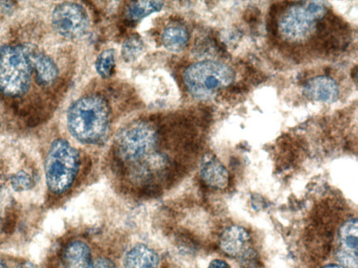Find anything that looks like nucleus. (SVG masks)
Returning a JSON list of instances; mask_svg holds the SVG:
<instances>
[{
  "mask_svg": "<svg viewBox=\"0 0 358 268\" xmlns=\"http://www.w3.org/2000/svg\"><path fill=\"white\" fill-rule=\"evenodd\" d=\"M109 111L106 103L96 96L75 100L68 108L66 125L71 135L85 144H97L109 131Z\"/></svg>",
  "mask_w": 358,
  "mask_h": 268,
  "instance_id": "1",
  "label": "nucleus"
},
{
  "mask_svg": "<svg viewBox=\"0 0 358 268\" xmlns=\"http://www.w3.org/2000/svg\"><path fill=\"white\" fill-rule=\"evenodd\" d=\"M33 68L27 45L0 47V91L8 97H20L31 87Z\"/></svg>",
  "mask_w": 358,
  "mask_h": 268,
  "instance_id": "2",
  "label": "nucleus"
},
{
  "mask_svg": "<svg viewBox=\"0 0 358 268\" xmlns=\"http://www.w3.org/2000/svg\"><path fill=\"white\" fill-rule=\"evenodd\" d=\"M78 151L65 139L58 138L50 144L45 160L47 186L55 194L66 192L73 184L80 168Z\"/></svg>",
  "mask_w": 358,
  "mask_h": 268,
  "instance_id": "3",
  "label": "nucleus"
},
{
  "mask_svg": "<svg viewBox=\"0 0 358 268\" xmlns=\"http://www.w3.org/2000/svg\"><path fill=\"white\" fill-rule=\"evenodd\" d=\"M158 135L150 124L133 123L124 128L115 141V151L120 159L136 168L159 156L155 153Z\"/></svg>",
  "mask_w": 358,
  "mask_h": 268,
  "instance_id": "4",
  "label": "nucleus"
},
{
  "mask_svg": "<svg viewBox=\"0 0 358 268\" xmlns=\"http://www.w3.org/2000/svg\"><path fill=\"white\" fill-rule=\"evenodd\" d=\"M234 78V72L228 65L213 60L190 65L183 75L189 93L199 100L212 98L220 89L231 84Z\"/></svg>",
  "mask_w": 358,
  "mask_h": 268,
  "instance_id": "5",
  "label": "nucleus"
},
{
  "mask_svg": "<svg viewBox=\"0 0 358 268\" xmlns=\"http://www.w3.org/2000/svg\"><path fill=\"white\" fill-rule=\"evenodd\" d=\"M325 13L326 6L320 1L292 5L280 17L278 24L280 34L288 41H303L322 26Z\"/></svg>",
  "mask_w": 358,
  "mask_h": 268,
  "instance_id": "6",
  "label": "nucleus"
},
{
  "mask_svg": "<svg viewBox=\"0 0 358 268\" xmlns=\"http://www.w3.org/2000/svg\"><path fill=\"white\" fill-rule=\"evenodd\" d=\"M52 25L64 38L75 40L84 36L90 28V17L85 8L76 2L57 4L52 13Z\"/></svg>",
  "mask_w": 358,
  "mask_h": 268,
  "instance_id": "7",
  "label": "nucleus"
},
{
  "mask_svg": "<svg viewBox=\"0 0 358 268\" xmlns=\"http://www.w3.org/2000/svg\"><path fill=\"white\" fill-rule=\"evenodd\" d=\"M250 236L239 225L227 228L221 234L219 244L222 251L232 257H241L249 252Z\"/></svg>",
  "mask_w": 358,
  "mask_h": 268,
  "instance_id": "8",
  "label": "nucleus"
},
{
  "mask_svg": "<svg viewBox=\"0 0 358 268\" xmlns=\"http://www.w3.org/2000/svg\"><path fill=\"white\" fill-rule=\"evenodd\" d=\"M27 46L38 83L43 86L53 84L59 75V70L54 60L38 48L32 45Z\"/></svg>",
  "mask_w": 358,
  "mask_h": 268,
  "instance_id": "9",
  "label": "nucleus"
},
{
  "mask_svg": "<svg viewBox=\"0 0 358 268\" xmlns=\"http://www.w3.org/2000/svg\"><path fill=\"white\" fill-rule=\"evenodd\" d=\"M303 94L315 101L332 103L338 98L339 87L333 78L320 75L308 80L303 87Z\"/></svg>",
  "mask_w": 358,
  "mask_h": 268,
  "instance_id": "10",
  "label": "nucleus"
},
{
  "mask_svg": "<svg viewBox=\"0 0 358 268\" xmlns=\"http://www.w3.org/2000/svg\"><path fill=\"white\" fill-rule=\"evenodd\" d=\"M200 174L203 181L215 189H223L229 183V173L224 165L212 154H206L201 161Z\"/></svg>",
  "mask_w": 358,
  "mask_h": 268,
  "instance_id": "11",
  "label": "nucleus"
},
{
  "mask_svg": "<svg viewBox=\"0 0 358 268\" xmlns=\"http://www.w3.org/2000/svg\"><path fill=\"white\" fill-rule=\"evenodd\" d=\"M92 262L91 250L87 243L74 240L64 248L59 268H91Z\"/></svg>",
  "mask_w": 358,
  "mask_h": 268,
  "instance_id": "12",
  "label": "nucleus"
},
{
  "mask_svg": "<svg viewBox=\"0 0 358 268\" xmlns=\"http://www.w3.org/2000/svg\"><path fill=\"white\" fill-rule=\"evenodd\" d=\"M159 255L148 246L138 244L133 246L125 255L124 268H157Z\"/></svg>",
  "mask_w": 358,
  "mask_h": 268,
  "instance_id": "13",
  "label": "nucleus"
},
{
  "mask_svg": "<svg viewBox=\"0 0 358 268\" xmlns=\"http://www.w3.org/2000/svg\"><path fill=\"white\" fill-rule=\"evenodd\" d=\"M162 41L169 51L178 52L182 51L188 41V32L180 25L167 27L162 34Z\"/></svg>",
  "mask_w": 358,
  "mask_h": 268,
  "instance_id": "14",
  "label": "nucleus"
},
{
  "mask_svg": "<svg viewBox=\"0 0 358 268\" xmlns=\"http://www.w3.org/2000/svg\"><path fill=\"white\" fill-rule=\"evenodd\" d=\"M164 2L160 1H141L131 2L126 10L127 18L131 21L140 20L161 10Z\"/></svg>",
  "mask_w": 358,
  "mask_h": 268,
  "instance_id": "15",
  "label": "nucleus"
},
{
  "mask_svg": "<svg viewBox=\"0 0 358 268\" xmlns=\"http://www.w3.org/2000/svg\"><path fill=\"white\" fill-rule=\"evenodd\" d=\"M358 222L356 218H352L342 224L338 230V239L341 248L349 251H357Z\"/></svg>",
  "mask_w": 358,
  "mask_h": 268,
  "instance_id": "16",
  "label": "nucleus"
},
{
  "mask_svg": "<svg viewBox=\"0 0 358 268\" xmlns=\"http://www.w3.org/2000/svg\"><path fill=\"white\" fill-rule=\"evenodd\" d=\"M144 45L141 38L138 34L128 37L122 46V56L125 61H135L142 54Z\"/></svg>",
  "mask_w": 358,
  "mask_h": 268,
  "instance_id": "17",
  "label": "nucleus"
},
{
  "mask_svg": "<svg viewBox=\"0 0 358 268\" xmlns=\"http://www.w3.org/2000/svg\"><path fill=\"white\" fill-rule=\"evenodd\" d=\"M115 63V52L113 49H108L101 52L95 61V69L102 77H109L114 69Z\"/></svg>",
  "mask_w": 358,
  "mask_h": 268,
  "instance_id": "18",
  "label": "nucleus"
},
{
  "mask_svg": "<svg viewBox=\"0 0 358 268\" xmlns=\"http://www.w3.org/2000/svg\"><path fill=\"white\" fill-rule=\"evenodd\" d=\"M10 184L15 191L20 192L31 188L34 181L29 173L21 170L11 177Z\"/></svg>",
  "mask_w": 358,
  "mask_h": 268,
  "instance_id": "19",
  "label": "nucleus"
},
{
  "mask_svg": "<svg viewBox=\"0 0 358 268\" xmlns=\"http://www.w3.org/2000/svg\"><path fill=\"white\" fill-rule=\"evenodd\" d=\"M338 261L343 268H357V251L340 248L336 253Z\"/></svg>",
  "mask_w": 358,
  "mask_h": 268,
  "instance_id": "20",
  "label": "nucleus"
},
{
  "mask_svg": "<svg viewBox=\"0 0 358 268\" xmlns=\"http://www.w3.org/2000/svg\"><path fill=\"white\" fill-rule=\"evenodd\" d=\"M91 268H117L114 262L106 258H99L92 262Z\"/></svg>",
  "mask_w": 358,
  "mask_h": 268,
  "instance_id": "21",
  "label": "nucleus"
},
{
  "mask_svg": "<svg viewBox=\"0 0 358 268\" xmlns=\"http://www.w3.org/2000/svg\"><path fill=\"white\" fill-rule=\"evenodd\" d=\"M208 268H230V267L225 261L215 259L210 262Z\"/></svg>",
  "mask_w": 358,
  "mask_h": 268,
  "instance_id": "22",
  "label": "nucleus"
},
{
  "mask_svg": "<svg viewBox=\"0 0 358 268\" xmlns=\"http://www.w3.org/2000/svg\"><path fill=\"white\" fill-rule=\"evenodd\" d=\"M17 268H36L31 262H24L19 265Z\"/></svg>",
  "mask_w": 358,
  "mask_h": 268,
  "instance_id": "23",
  "label": "nucleus"
},
{
  "mask_svg": "<svg viewBox=\"0 0 358 268\" xmlns=\"http://www.w3.org/2000/svg\"><path fill=\"white\" fill-rule=\"evenodd\" d=\"M323 268H343V267H340L337 265L331 264V265H327L324 266Z\"/></svg>",
  "mask_w": 358,
  "mask_h": 268,
  "instance_id": "24",
  "label": "nucleus"
},
{
  "mask_svg": "<svg viewBox=\"0 0 358 268\" xmlns=\"http://www.w3.org/2000/svg\"><path fill=\"white\" fill-rule=\"evenodd\" d=\"M0 268H8L6 264L1 258H0Z\"/></svg>",
  "mask_w": 358,
  "mask_h": 268,
  "instance_id": "25",
  "label": "nucleus"
},
{
  "mask_svg": "<svg viewBox=\"0 0 358 268\" xmlns=\"http://www.w3.org/2000/svg\"><path fill=\"white\" fill-rule=\"evenodd\" d=\"M0 127H1V123H0Z\"/></svg>",
  "mask_w": 358,
  "mask_h": 268,
  "instance_id": "26",
  "label": "nucleus"
}]
</instances>
